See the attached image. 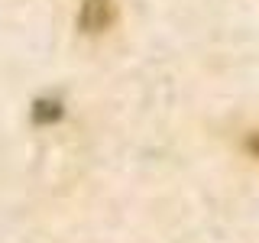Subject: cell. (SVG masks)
<instances>
[{
    "label": "cell",
    "mask_w": 259,
    "mask_h": 243,
    "mask_svg": "<svg viewBox=\"0 0 259 243\" xmlns=\"http://www.w3.org/2000/svg\"><path fill=\"white\" fill-rule=\"evenodd\" d=\"M113 23V0H84L78 10V26L84 32H104Z\"/></svg>",
    "instance_id": "6da1fadb"
},
{
    "label": "cell",
    "mask_w": 259,
    "mask_h": 243,
    "mask_svg": "<svg viewBox=\"0 0 259 243\" xmlns=\"http://www.w3.org/2000/svg\"><path fill=\"white\" fill-rule=\"evenodd\" d=\"M62 101H55V97H39V101H32V124L39 127H49V124H59L62 120Z\"/></svg>",
    "instance_id": "7a4b0ae2"
},
{
    "label": "cell",
    "mask_w": 259,
    "mask_h": 243,
    "mask_svg": "<svg viewBox=\"0 0 259 243\" xmlns=\"http://www.w3.org/2000/svg\"><path fill=\"white\" fill-rule=\"evenodd\" d=\"M246 149L253 152V156H259V133H253V136L246 140Z\"/></svg>",
    "instance_id": "3957f363"
}]
</instances>
